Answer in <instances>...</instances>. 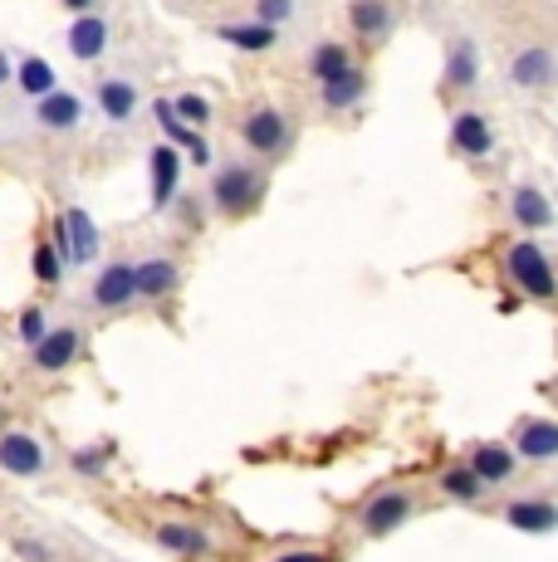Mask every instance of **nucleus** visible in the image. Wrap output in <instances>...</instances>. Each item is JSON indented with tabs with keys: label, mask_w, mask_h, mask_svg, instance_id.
<instances>
[{
	"label": "nucleus",
	"mask_w": 558,
	"mask_h": 562,
	"mask_svg": "<svg viewBox=\"0 0 558 562\" xmlns=\"http://www.w3.org/2000/svg\"><path fill=\"white\" fill-rule=\"evenodd\" d=\"M265 201V167L260 161H221L216 171H211V205H216L221 215H231V221H241V215H250L255 205Z\"/></svg>",
	"instance_id": "1"
},
{
	"label": "nucleus",
	"mask_w": 558,
	"mask_h": 562,
	"mask_svg": "<svg viewBox=\"0 0 558 562\" xmlns=\"http://www.w3.org/2000/svg\"><path fill=\"white\" fill-rule=\"evenodd\" d=\"M235 137H241V147L255 161H275V157H284L289 147H294V123L284 117V108L250 103L241 113V123H235Z\"/></svg>",
	"instance_id": "2"
},
{
	"label": "nucleus",
	"mask_w": 558,
	"mask_h": 562,
	"mask_svg": "<svg viewBox=\"0 0 558 562\" xmlns=\"http://www.w3.org/2000/svg\"><path fill=\"white\" fill-rule=\"evenodd\" d=\"M500 269H504V279H510L520 294L534 299V304H549L554 299V259H549L544 245L510 240L504 245V255H500Z\"/></svg>",
	"instance_id": "3"
},
{
	"label": "nucleus",
	"mask_w": 558,
	"mask_h": 562,
	"mask_svg": "<svg viewBox=\"0 0 558 562\" xmlns=\"http://www.w3.org/2000/svg\"><path fill=\"white\" fill-rule=\"evenodd\" d=\"M93 113L109 127H133L137 117L147 113L143 83H137L133 74H103V79L93 83Z\"/></svg>",
	"instance_id": "4"
},
{
	"label": "nucleus",
	"mask_w": 558,
	"mask_h": 562,
	"mask_svg": "<svg viewBox=\"0 0 558 562\" xmlns=\"http://www.w3.org/2000/svg\"><path fill=\"white\" fill-rule=\"evenodd\" d=\"M83 117H89V103H83L74 89H49V93H40V99H30V127L45 137L79 133Z\"/></svg>",
	"instance_id": "5"
},
{
	"label": "nucleus",
	"mask_w": 558,
	"mask_h": 562,
	"mask_svg": "<svg viewBox=\"0 0 558 562\" xmlns=\"http://www.w3.org/2000/svg\"><path fill=\"white\" fill-rule=\"evenodd\" d=\"M93 313H123L137 304V279H133V259L127 255H113L99 265V274H93L89 284V299H83Z\"/></svg>",
	"instance_id": "6"
},
{
	"label": "nucleus",
	"mask_w": 558,
	"mask_h": 562,
	"mask_svg": "<svg viewBox=\"0 0 558 562\" xmlns=\"http://www.w3.org/2000/svg\"><path fill=\"white\" fill-rule=\"evenodd\" d=\"M416 514V494L406 490V484H392V490H378L368 504L358 509V528L368 538H388L397 528L406 524V518Z\"/></svg>",
	"instance_id": "7"
},
{
	"label": "nucleus",
	"mask_w": 558,
	"mask_h": 562,
	"mask_svg": "<svg viewBox=\"0 0 558 562\" xmlns=\"http://www.w3.org/2000/svg\"><path fill=\"white\" fill-rule=\"evenodd\" d=\"M147 113H153V123H157V133H163V143H171L187 161H197V167H216V147H211L207 127H187L177 113H171L167 99L147 103Z\"/></svg>",
	"instance_id": "8"
},
{
	"label": "nucleus",
	"mask_w": 558,
	"mask_h": 562,
	"mask_svg": "<svg viewBox=\"0 0 558 562\" xmlns=\"http://www.w3.org/2000/svg\"><path fill=\"white\" fill-rule=\"evenodd\" d=\"M55 235H59V255L69 259V265H79V269L99 265V255H103V235H99V225H93V215L83 211V205H69V211L59 215Z\"/></svg>",
	"instance_id": "9"
},
{
	"label": "nucleus",
	"mask_w": 558,
	"mask_h": 562,
	"mask_svg": "<svg viewBox=\"0 0 558 562\" xmlns=\"http://www.w3.org/2000/svg\"><path fill=\"white\" fill-rule=\"evenodd\" d=\"M83 342H89V333H83L79 323H55V328H45V338L30 348V362H35V372H64V367L79 362Z\"/></svg>",
	"instance_id": "10"
},
{
	"label": "nucleus",
	"mask_w": 558,
	"mask_h": 562,
	"mask_svg": "<svg viewBox=\"0 0 558 562\" xmlns=\"http://www.w3.org/2000/svg\"><path fill=\"white\" fill-rule=\"evenodd\" d=\"M504 215H510L514 231L539 235L554 225V201L544 196V187H534V181H514L510 196H504Z\"/></svg>",
	"instance_id": "11"
},
{
	"label": "nucleus",
	"mask_w": 558,
	"mask_h": 562,
	"mask_svg": "<svg viewBox=\"0 0 558 562\" xmlns=\"http://www.w3.org/2000/svg\"><path fill=\"white\" fill-rule=\"evenodd\" d=\"M109 40H113V25L99 15V10L74 15L69 30H64V49H69L74 64H99L103 54H109Z\"/></svg>",
	"instance_id": "12"
},
{
	"label": "nucleus",
	"mask_w": 558,
	"mask_h": 562,
	"mask_svg": "<svg viewBox=\"0 0 558 562\" xmlns=\"http://www.w3.org/2000/svg\"><path fill=\"white\" fill-rule=\"evenodd\" d=\"M181 171H187V157H181L171 143H153V153H147V191H153V211H167V205L181 196Z\"/></svg>",
	"instance_id": "13"
},
{
	"label": "nucleus",
	"mask_w": 558,
	"mask_h": 562,
	"mask_svg": "<svg viewBox=\"0 0 558 562\" xmlns=\"http://www.w3.org/2000/svg\"><path fill=\"white\" fill-rule=\"evenodd\" d=\"M207 30H211V40H221V45H231L241 54H265L279 45V30L255 15H225V20H211Z\"/></svg>",
	"instance_id": "14"
},
{
	"label": "nucleus",
	"mask_w": 558,
	"mask_h": 562,
	"mask_svg": "<svg viewBox=\"0 0 558 562\" xmlns=\"http://www.w3.org/2000/svg\"><path fill=\"white\" fill-rule=\"evenodd\" d=\"M510 450L529 464H554L558 460V426L549 416H520L510 430Z\"/></svg>",
	"instance_id": "15"
},
{
	"label": "nucleus",
	"mask_w": 558,
	"mask_h": 562,
	"mask_svg": "<svg viewBox=\"0 0 558 562\" xmlns=\"http://www.w3.org/2000/svg\"><path fill=\"white\" fill-rule=\"evenodd\" d=\"M0 470H5L10 480H40V474L49 470V456L30 430H5V436H0Z\"/></svg>",
	"instance_id": "16"
},
{
	"label": "nucleus",
	"mask_w": 558,
	"mask_h": 562,
	"mask_svg": "<svg viewBox=\"0 0 558 562\" xmlns=\"http://www.w3.org/2000/svg\"><path fill=\"white\" fill-rule=\"evenodd\" d=\"M510 83L520 93H544L554 83V74H558V54L549 45H524L520 54H510Z\"/></svg>",
	"instance_id": "17"
},
{
	"label": "nucleus",
	"mask_w": 558,
	"mask_h": 562,
	"mask_svg": "<svg viewBox=\"0 0 558 562\" xmlns=\"http://www.w3.org/2000/svg\"><path fill=\"white\" fill-rule=\"evenodd\" d=\"M450 147H456V157H490L495 153V123H490L480 108H460L456 117H450Z\"/></svg>",
	"instance_id": "18"
},
{
	"label": "nucleus",
	"mask_w": 558,
	"mask_h": 562,
	"mask_svg": "<svg viewBox=\"0 0 558 562\" xmlns=\"http://www.w3.org/2000/svg\"><path fill=\"white\" fill-rule=\"evenodd\" d=\"M442 83L450 93H470L480 89V45L466 35H456L446 45V59H442Z\"/></svg>",
	"instance_id": "19"
},
{
	"label": "nucleus",
	"mask_w": 558,
	"mask_h": 562,
	"mask_svg": "<svg viewBox=\"0 0 558 562\" xmlns=\"http://www.w3.org/2000/svg\"><path fill=\"white\" fill-rule=\"evenodd\" d=\"M348 30L362 45H382L397 30V5L392 0H348Z\"/></svg>",
	"instance_id": "20"
},
{
	"label": "nucleus",
	"mask_w": 558,
	"mask_h": 562,
	"mask_svg": "<svg viewBox=\"0 0 558 562\" xmlns=\"http://www.w3.org/2000/svg\"><path fill=\"white\" fill-rule=\"evenodd\" d=\"M133 279H137V304L143 299H167L181 284V265L171 255H143L133 259Z\"/></svg>",
	"instance_id": "21"
},
{
	"label": "nucleus",
	"mask_w": 558,
	"mask_h": 562,
	"mask_svg": "<svg viewBox=\"0 0 558 562\" xmlns=\"http://www.w3.org/2000/svg\"><path fill=\"white\" fill-rule=\"evenodd\" d=\"M504 524L520 528V533L544 538V533H554L558 528V509H554V499H544V494H524V499L504 504Z\"/></svg>",
	"instance_id": "22"
},
{
	"label": "nucleus",
	"mask_w": 558,
	"mask_h": 562,
	"mask_svg": "<svg viewBox=\"0 0 558 562\" xmlns=\"http://www.w3.org/2000/svg\"><path fill=\"white\" fill-rule=\"evenodd\" d=\"M314 89H319V108H324V113H348V108H358L368 99V74L353 64V69L338 74V79L314 83Z\"/></svg>",
	"instance_id": "23"
},
{
	"label": "nucleus",
	"mask_w": 558,
	"mask_h": 562,
	"mask_svg": "<svg viewBox=\"0 0 558 562\" xmlns=\"http://www.w3.org/2000/svg\"><path fill=\"white\" fill-rule=\"evenodd\" d=\"M514 470H520V456L510 446H500V440H486V446L470 450V474L480 484H510Z\"/></svg>",
	"instance_id": "24"
},
{
	"label": "nucleus",
	"mask_w": 558,
	"mask_h": 562,
	"mask_svg": "<svg viewBox=\"0 0 558 562\" xmlns=\"http://www.w3.org/2000/svg\"><path fill=\"white\" fill-rule=\"evenodd\" d=\"M353 49L343 45V40H314V45L304 49V74L314 83H328V79H338L343 69H353Z\"/></svg>",
	"instance_id": "25"
},
{
	"label": "nucleus",
	"mask_w": 558,
	"mask_h": 562,
	"mask_svg": "<svg viewBox=\"0 0 558 562\" xmlns=\"http://www.w3.org/2000/svg\"><path fill=\"white\" fill-rule=\"evenodd\" d=\"M153 538H157V548H167V553H177V558H207L211 548H216L201 524H171V518L157 524Z\"/></svg>",
	"instance_id": "26"
},
{
	"label": "nucleus",
	"mask_w": 558,
	"mask_h": 562,
	"mask_svg": "<svg viewBox=\"0 0 558 562\" xmlns=\"http://www.w3.org/2000/svg\"><path fill=\"white\" fill-rule=\"evenodd\" d=\"M10 79L20 83V93H30V99H40V93L59 89V74L49 59H40V54H25V59H15V74Z\"/></svg>",
	"instance_id": "27"
},
{
	"label": "nucleus",
	"mask_w": 558,
	"mask_h": 562,
	"mask_svg": "<svg viewBox=\"0 0 558 562\" xmlns=\"http://www.w3.org/2000/svg\"><path fill=\"white\" fill-rule=\"evenodd\" d=\"M167 103H171V113H177L187 127H211V117H216V103H211L207 93H197V89L177 93V99H167Z\"/></svg>",
	"instance_id": "28"
},
{
	"label": "nucleus",
	"mask_w": 558,
	"mask_h": 562,
	"mask_svg": "<svg viewBox=\"0 0 558 562\" xmlns=\"http://www.w3.org/2000/svg\"><path fill=\"white\" fill-rule=\"evenodd\" d=\"M442 494H446V499H460V504H480V499H486V484L470 474V464H460V470L442 474Z\"/></svg>",
	"instance_id": "29"
},
{
	"label": "nucleus",
	"mask_w": 558,
	"mask_h": 562,
	"mask_svg": "<svg viewBox=\"0 0 558 562\" xmlns=\"http://www.w3.org/2000/svg\"><path fill=\"white\" fill-rule=\"evenodd\" d=\"M250 15L265 20V25H275V30H284V25H294L299 0H250Z\"/></svg>",
	"instance_id": "30"
},
{
	"label": "nucleus",
	"mask_w": 558,
	"mask_h": 562,
	"mask_svg": "<svg viewBox=\"0 0 558 562\" xmlns=\"http://www.w3.org/2000/svg\"><path fill=\"white\" fill-rule=\"evenodd\" d=\"M64 269H69V265H64V255L55 250V245H35V279H40V284H49V289H55V284H64Z\"/></svg>",
	"instance_id": "31"
},
{
	"label": "nucleus",
	"mask_w": 558,
	"mask_h": 562,
	"mask_svg": "<svg viewBox=\"0 0 558 562\" xmlns=\"http://www.w3.org/2000/svg\"><path fill=\"white\" fill-rule=\"evenodd\" d=\"M45 328H49V318H45L40 304H30L25 313H20V342H25V348H35V342L45 338Z\"/></svg>",
	"instance_id": "32"
},
{
	"label": "nucleus",
	"mask_w": 558,
	"mask_h": 562,
	"mask_svg": "<svg viewBox=\"0 0 558 562\" xmlns=\"http://www.w3.org/2000/svg\"><path fill=\"white\" fill-rule=\"evenodd\" d=\"M103 456H109V450H74V470L79 474H103Z\"/></svg>",
	"instance_id": "33"
},
{
	"label": "nucleus",
	"mask_w": 558,
	"mask_h": 562,
	"mask_svg": "<svg viewBox=\"0 0 558 562\" xmlns=\"http://www.w3.org/2000/svg\"><path fill=\"white\" fill-rule=\"evenodd\" d=\"M10 74H15V54L0 49V89H10Z\"/></svg>",
	"instance_id": "34"
},
{
	"label": "nucleus",
	"mask_w": 558,
	"mask_h": 562,
	"mask_svg": "<svg viewBox=\"0 0 558 562\" xmlns=\"http://www.w3.org/2000/svg\"><path fill=\"white\" fill-rule=\"evenodd\" d=\"M69 15H83V10H99V0H59Z\"/></svg>",
	"instance_id": "35"
},
{
	"label": "nucleus",
	"mask_w": 558,
	"mask_h": 562,
	"mask_svg": "<svg viewBox=\"0 0 558 562\" xmlns=\"http://www.w3.org/2000/svg\"><path fill=\"white\" fill-rule=\"evenodd\" d=\"M20 553H25L30 562H49V553H45V548H40V543H20Z\"/></svg>",
	"instance_id": "36"
},
{
	"label": "nucleus",
	"mask_w": 558,
	"mask_h": 562,
	"mask_svg": "<svg viewBox=\"0 0 558 562\" xmlns=\"http://www.w3.org/2000/svg\"><path fill=\"white\" fill-rule=\"evenodd\" d=\"M275 562H328L324 553H284V558H275Z\"/></svg>",
	"instance_id": "37"
},
{
	"label": "nucleus",
	"mask_w": 558,
	"mask_h": 562,
	"mask_svg": "<svg viewBox=\"0 0 558 562\" xmlns=\"http://www.w3.org/2000/svg\"><path fill=\"white\" fill-rule=\"evenodd\" d=\"M167 5H181V10H187V5H191V0H167Z\"/></svg>",
	"instance_id": "38"
}]
</instances>
